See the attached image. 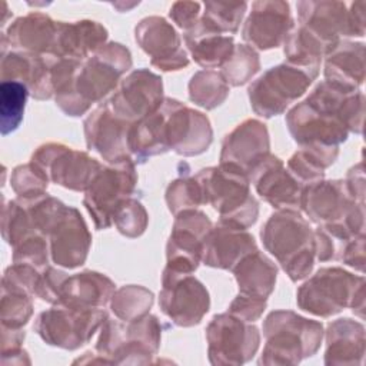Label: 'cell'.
<instances>
[{
  "instance_id": "25",
  "label": "cell",
  "mask_w": 366,
  "mask_h": 366,
  "mask_svg": "<svg viewBox=\"0 0 366 366\" xmlns=\"http://www.w3.org/2000/svg\"><path fill=\"white\" fill-rule=\"evenodd\" d=\"M56 23L50 16L40 11H30L17 17L1 33V51L17 50L34 54L51 53Z\"/></svg>"
},
{
  "instance_id": "21",
  "label": "cell",
  "mask_w": 366,
  "mask_h": 366,
  "mask_svg": "<svg viewBox=\"0 0 366 366\" xmlns=\"http://www.w3.org/2000/svg\"><path fill=\"white\" fill-rule=\"evenodd\" d=\"M53 263L74 269L86 262L92 234L77 209L66 206L47 236Z\"/></svg>"
},
{
  "instance_id": "17",
  "label": "cell",
  "mask_w": 366,
  "mask_h": 366,
  "mask_svg": "<svg viewBox=\"0 0 366 366\" xmlns=\"http://www.w3.org/2000/svg\"><path fill=\"white\" fill-rule=\"evenodd\" d=\"M212 227L210 219L200 210L190 209L177 213L166 246V267L193 273L202 262L203 243Z\"/></svg>"
},
{
  "instance_id": "43",
  "label": "cell",
  "mask_w": 366,
  "mask_h": 366,
  "mask_svg": "<svg viewBox=\"0 0 366 366\" xmlns=\"http://www.w3.org/2000/svg\"><path fill=\"white\" fill-rule=\"evenodd\" d=\"M199 1H176L169 10L170 19L184 31L192 29L200 19Z\"/></svg>"
},
{
  "instance_id": "6",
  "label": "cell",
  "mask_w": 366,
  "mask_h": 366,
  "mask_svg": "<svg viewBox=\"0 0 366 366\" xmlns=\"http://www.w3.org/2000/svg\"><path fill=\"white\" fill-rule=\"evenodd\" d=\"M346 180H319L303 187L300 209L313 223L340 237L363 234V203H356Z\"/></svg>"
},
{
  "instance_id": "45",
  "label": "cell",
  "mask_w": 366,
  "mask_h": 366,
  "mask_svg": "<svg viewBox=\"0 0 366 366\" xmlns=\"http://www.w3.org/2000/svg\"><path fill=\"white\" fill-rule=\"evenodd\" d=\"M1 363L3 365H23V363H30V359L27 357L26 350L21 347L1 352Z\"/></svg>"
},
{
  "instance_id": "32",
  "label": "cell",
  "mask_w": 366,
  "mask_h": 366,
  "mask_svg": "<svg viewBox=\"0 0 366 366\" xmlns=\"http://www.w3.org/2000/svg\"><path fill=\"white\" fill-rule=\"evenodd\" d=\"M232 272L242 295L266 300L274 289L277 267L259 249L246 254Z\"/></svg>"
},
{
  "instance_id": "11",
  "label": "cell",
  "mask_w": 366,
  "mask_h": 366,
  "mask_svg": "<svg viewBox=\"0 0 366 366\" xmlns=\"http://www.w3.org/2000/svg\"><path fill=\"white\" fill-rule=\"evenodd\" d=\"M137 183L134 163L124 160L102 166L84 190L83 204L93 217L96 229H107L113 223L116 209L132 197Z\"/></svg>"
},
{
  "instance_id": "35",
  "label": "cell",
  "mask_w": 366,
  "mask_h": 366,
  "mask_svg": "<svg viewBox=\"0 0 366 366\" xmlns=\"http://www.w3.org/2000/svg\"><path fill=\"white\" fill-rule=\"evenodd\" d=\"M29 90L19 81H1L0 84V130L7 136L19 129Z\"/></svg>"
},
{
  "instance_id": "14",
  "label": "cell",
  "mask_w": 366,
  "mask_h": 366,
  "mask_svg": "<svg viewBox=\"0 0 366 366\" xmlns=\"http://www.w3.org/2000/svg\"><path fill=\"white\" fill-rule=\"evenodd\" d=\"M163 100L162 77L147 69H137L119 81L103 104L114 116L133 124L156 112Z\"/></svg>"
},
{
  "instance_id": "13",
  "label": "cell",
  "mask_w": 366,
  "mask_h": 366,
  "mask_svg": "<svg viewBox=\"0 0 366 366\" xmlns=\"http://www.w3.org/2000/svg\"><path fill=\"white\" fill-rule=\"evenodd\" d=\"M162 312L177 326L199 325L209 312L210 297L204 285L192 273L174 272L164 267L159 293Z\"/></svg>"
},
{
  "instance_id": "4",
  "label": "cell",
  "mask_w": 366,
  "mask_h": 366,
  "mask_svg": "<svg viewBox=\"0 0 366 366\" xmlns=\"http://www.w3.org/2000/svg\"><path fill=\"white\" fill-rule=\"evenodd\" d=\"M194 179L203 193V204L219 212V223L247 229L256 223L259 203L250 193L247 174L233 166L219 164L202 169Z\"/></svg>"
},
{
  "instance_id": "12",
  "label": "cell",
  "mask_w": 366,
  "mask_h": 366,
  "mask_svg": "<svg viewBox=\"0 0 366 366\" xmlns=\"http://www.w3.org/2000/svg\"><path fill=\"white\" fill-rule=\"evenodd\" d=\"M206 340L212 365H242L254 356L260 333L252 322L227 312L213 316L206 327Z\"/></svg>"
},
{
  "instance_id": "28",
  "label": "cell",
  "mask_w": 366,
  "mask_h": 366,
  "mask_svg": "<svg viewBox=\"0 0 366 366\" xmlns=\"http://www.w3.org/2000/svg\"><path fill=\"white\" fill-rule=\"evenodd\" d=\"M113 292L114 283L106 274L84 270L67 276L61 285L57 303L73 307L103 309L110 302Z\"/></svg>"
},
{
  "instance_id": "19",
  "label": "cell",
  "mask_w": 366,
  "mask_h": 366,
  "mask_svg": "<svg viewBox=\"0 0 366 366\" xmlns=\"http://www.w3.org/2000/svg\"><path fill=\"white\" fill-rule=\"evenodd\" d=\"M247 177L257 194L272 207L279 210L300 209L303 186L290 174L279 157L270 153L266 154L250 169Z\"/></svg>"
},
{
  "instance_id": "10",
  "label": "cell",
  "mask_w": 366,
  "mask_h": 366,
  "mask_svg": "<svg viewBox=\"0 0 366 366\" xmlns=\"http://www.w3.org/2000/svg\"><path fill=\"white\" fill-rule=\"evenodd\" d=\"M106 319L104 309L57 303L37 316L34 330L47 345L74 350L86 345Z\"/></svg>"
},
{
  "instance_id": "31",
  "label": "cell",
  "mask_w": 366,
  "mask_h": 366,
  "mask_svg": "<svg viewBox=\"0 0 366 366\" xmlns=\"http://www.w3.org/2000/svg\"><path fill=\"white\" fill-rule=\"evenodd\" d=\"M183 37L193 60L204 69L222 67L234 49L232 36L209 29L200 19L192 29L184 31Z\"/></svg>"
},
{
  "instance_id": "39",
  "label": "cell",
  "mask_w": 366,
  "mask_h": 366,
  "mask_svg": "<svg viewBox=\"0 0 366 366\" xmlns=\"http://www.w3.org/2000/svg\"><path fill=\"white\" fill-rule=\"evenodd\" d=\"M166 203L176 216L183 210L196 209L203 204V193L194 177H179L173 180L166 190Z\"/></svg>"
},
{
  "instance_id": "22",
  "label": "cell",
  "mask_w": 366,
  "mask_h": 366,
  "mask_svg": "<svg viewBox=\"0 0 366 366\" xmlns=\"http://www.w3.org/2000/svg\"><path fill=\"white\" fill-rule=\"evenodd\" d=\"M130 127L132 123L119 119L104 104H100L84 120L86 144L109 163L132 160L129 152Z\"/></svg>"
},
{
  "instance_id": "29",
  "label": "cell",
  "mask_w": 366,
  "mask_h": 366,
  "mask_svg": "<svg viewBox=\"0 0 366 366\" xmlns=\"http://www.w3.org/2000/svg\"><path fill=\"white\" fill-rule=\"evenodd\" d=\"M325 80L343 89L356 90L365 79L363 43L339 41L326 56Z\"/></svg>"
},
{
  "instance_id": "24",
  "label": "cell",
  "mask_w": 366,
  "mask_h": 366,
  "mask_svg": "<svg viewBox=\"0 0 366 366\" xmlns=\"http://www.w3.org/2000/svg\"><path fill=\"white\" fill-rule=\"evenodd\" d=\"M299 26L309 30L330 50L340 41L339 37L353 36L349 11L342 1H299Z\"/></svg>"
},
{
  "instance_id": "26",
  "label": "cell",
  "mask_w": 366,
  "mask_h": 366,
  "mask_svg": "<svg viewBox=\"0 0 366 366\" xmlns=\"http://www.w3.org/2000/svg\"><path fill=\"white\" fill-rule=\"evenodd\" d=\"M257 249L254 237L246 229L216 224L203 243L202 262L206 266L232 270L246 254Z\"/></svg>"
},
{
  "instance_id": "20",
  "label": "cell",
  "mask_w": 366,
  "mask_h": 366,
  "mask_svg": "<svg viewBox=\"0 0 366 366\" xmlns=\"http://www.w3.org/2000/svg\"><path fill=\"white\" fill-rule=\"evenodd\" d=\"M293 27L289 3L279 0L253 1L242 30V37L252 49L269 50L283 44Z\"/></svg>"
},
{
  "instance_id": "44",
  "label": "cell",
  "mask_w": 366,
  "mask_h": 366,
  "mask_svg": "<svg viewBox=\"0 0 366 366\" xmlns=\"http://www.w3.org/2000/svg\"><path fill=\"white\" fill-rule=\"evenodd\" d=\"M24 340V330L1 326V352L19 349Z\"/></svg>"
},
{
  "instance_id": "37",
  "label": "cell",
  "mask_w": 366,
  "mask_h": 366,
  "mask_svg": "<svg viewBox=\"0 0 366 366\" xmlns=\"http://www.w3.org/2000/svg\"><path fill=\"white\" fill-rule=\"evenodd\" d=\"M247 3H223V1H206L204 11L200 20L209 29L217 33H236L240 21L246 13Z\"/></svg>"
},
{
  "instance_id": "16",
  "label": "cell",
  "mask_w": 366,
  "mask_h": 366,
  "mask_svg": "<svg viewBox=\"0 0 366 366\" xmlns=\"http://www.w3.org/2000/svg\"><path fill=\"white\" fill-rule=\"evenodd\" d=\"M286 124L299 146H337L347 139V127L337 113L306 97L286 114Z\"/></svg>"
},
{
  "instance_id": "42",
  "label": "cell",
  "mask_w": 366,
  "mask_h": 366,
  "mask_svg": "<svg viewBox=\"0 0 366 366\" xmlns=\"http://www.w3.org/2000/svg\"><path fill=\"white\" fill-rule=\"evenodd\" d=\"M264 309H266V300L239 293L230 303L227 312L242 320L254 322L262 316Z\"/></svg>"
},
{
  "instance_id": "18",
  "label": "cell",
  "mask_w": 366,
  "mask_h": 366,
  "mask_svg": "<svg viewBox=\"0 0 366 366\" xmlns=\"http://www.w3.org/2000/svg\"><path fill=\"white\" fill-rule=\"evenodd\" d=\"M134 39L140 49L150 56L152 66L163 71H174L189 64L186 50L173 26L163 17L150 16L139 21Z\"/></svg>"
},
{
  "instance_id": "3",
  "label": "cell",
  "mask_w": 366,
  "mask_h": 366,
  "mask_svg": "<svg viewBox=\"0 0 366 366\" xmlns=\"http://www.w3.org/2000/svg\"><path fill=\"white\" fill-rule=\"evenodd\" d=\"M264 249L276 257L292 282L310 274L315 259V232L297 210H279L260 230Z\"/></svg>"
},
{
  "instance_id": "33",
  "label": "cell",
  "mask_w": 366,
  "mask_h": 366,
  "mask_svg": "<svg viewBox=\"0 0 366 366\" xmlns=\"http://www.w3.org/2000/svg\"><path fill=\"white\" fill-rule=\"evenodd\" d=\"M153 293L136 285H129L113 292L110 309L114 316L123 322H130L146 316L153 305Z\"/></svg>"
},
{
  "instance_id": "1",
  "label": "cell",
  "mask_w": 366,
  "mask_h": 366,
  "mask_svg": "<svg viewBox=\"0 0 366 366\" xmlns=\"http://www.w3.org/2000/svg\"><path fill=\"white\" fill-rule=\"evenodd\" d=\"M137 136L150 157L169 150L197 156L209 149L213 130L203 113L174 99H164L156 112L137 123Z\"/></svg>"
},
{
  "instance_id": "15",
  "label": "cell",
  "mask_w": 366,
  "mask_h": 366,
  "mask_svg": "<svg viewBox=\"0 0 366 366\" xmlns=\"http://www.w3.org/2000/svg\"><path fill=\"white\" fill-rule=\"evenodd\" d=\"M31 162L43 169L49 180L76 192L86 190L103 166L87 153L61 143H46L37 147Z\"/></svg>"
},
{
  "instance_id": "2",
  "label": "cell",
  "mask_w": 366,
  "mask_h": 366,
  "mask_svg": "<svg viewBox=\"0 0 366 366\" xmlns=\"http://www.w3.org/2000/svg\"><path fill=\"white\" fill-rule=\"evenodd\" d=\"M132 67V54L120 43H107L80 61L70 83L54 96L67 116H81L93 103L100 102Z\"/></svg>"
},
{
  "instance_id": "5",
  "label": "cell",
  "mask_w": 366,
  "mask_h": 366,
  "mask_svg": "<svg viewBox=\"0 0 366 366\" xmlns=\"http://www.w3.org/2000/svg\"><path fill=\"white\" fill-rule=\"evenodd\" d=\"M263 335L266 345L259 363L297 365L317 352L323 326L292 310H274L263 322Z\"/></svg>"
},
{
  "instance_id": "30",
  "label": "cell",
  "mask_w": 366,
  "mask_h": 366,
  "mask_svg": "<svg viewBox=\"0 0 366 366\" xmlns=\"http://www.w3.org/2000/svg\"><path fill=\"white\" fill-rule=\"evenodd\" d=\"M326 343V365L360 363L365 353V329L352 319H337L327 327Z\"/></svg>"
},
{
  "instance_id": "8",
  "label": "cell",
  "mask_w": 366,
  "mask_h": 366,
  "mask_svg": "<svg viewBox=\"0 0 366 366\" xmlns=\"http://www.w3.org/2000/svg\"><path fill=\"white\" fill-rule=\"evenodd\" d=\"M162 327L156 316L123 322L106 319L96 350L106 363H150L160 345Z\"/></svg>"
},
{
  "instance_id": "40",
  "label": "cell",
  "mask_w": 366,
  "mask_h": 366,
  "mask_svg": "<svg viewBox=\"0 0 366 366\" xmlns=\"http://www.w3.org/2000/svg\"><path fill=\"white\" fill-rule=\"evenodd\" d=\"M49 177L31 160L13 169L10 176V186L19 197H34L46 193Z\"/></svg>"
},
{
  "instance_id": "41",
  "label": "cell",
  "mask_w": 366,
  "mask_h": 366,
  "mask_svg": "<svg viewBox=\"0 0 366 366\" xmlns=\"http://www.w3.org/2000/svg\"><path fill=\"white\" fill-rule=\"evenodd\" d=\"M147 222L149 216L146 209L139 200L133 197L126 199L113 214L114 226L123 236L127 237L140 236L146 230Z\"/></svg>"
},
{
  "instance_id": "34",
  "label": "cell",
  "mask_w": 366,
  "mask_h": 366,
  "mask_svg": "<svg viewBox=\"0 0 366 366\" xmlns=\"http://www.w3.org/2000/svg\"><path fill=\"white\" fill-rule=\"evenodd\" d=\"M229 94V84L220 73L200 70L189 81V99L207 110L220 106Z\"/></svg>"
},
{
  "instance_id": "27",
  "label": "cell",
  "mask_w": 366,
  "mask_h": 366,
  "mask_svg": "<svg viewBox=\"0 0 366 366\" xmlns=\"http://www.w3.org/2000/svg\"><path fill=\"white\" fill-rule=\"evenodd\" d=\"M106 40L107 30L97 21H57L51 54L83 61L104 46Z\"/></svg>"
},
{
  "instance_id": "36",
  "label": "cell",
  "mask_w": 366,
  "mask_h": 366,
  "mask_svg": "<svg viewBox=\"0 0 366 366\" xmlns=\"http://www.w3.org/2000/svg\"><path fill=\"white\" fill-rule=\"evenodd\" d=\"M260 69L259 54L246 44H234L233 53L222 66V77L229 86L246 84Z\"/></svg>"
},
{
  "instance_id": "38",
  "label": "cell",
  "mask_w": 366,
  "mask_h": 366,
  "mask_svg": "<svg viewBox=\"0 0 366 366\" xmlns=\"http://www.w3.org/2000/svg\"><path fill=\"white\" fill-rule=\"evenodd\" d=\"M27 292L1 286L0 319L1 326L21 329L33 315V302Z\"/></svg>"
},
{
  "instance_id": "23",
  "label": "cell",
  "mask_w": 366,
  "mask_h": 366,
  "mask_svg": "<svg viewBox=\"0 0 366 366\" xmlns=\"http://www.w3.org/2000/svg\"><path fill=\"white\" fill-rule=\"evenodd\" d=\"M270 140L266 124L256 119H247L237 124L223 140L220 164H229L243 170L250 169L269 154Z\"/></svg>"
},
{
  "instance_id": "9",
  "label": "cell",
  "mask_w": 366,
  "mask_h": 366,
  "mask_svg": "<svg viewBox=\"0 0 366 366\" xmlns=\"http://www.w3.org/2000/svg\"><path fill=\"white\" fill-rule=\"evenodd\" d=\"M317 73L287 61L270 67L249 86L253 112L266 119L282 114L307 90Z\"/></svg>"
},
{
  "instance_id": "7",
  "label": "cell",
  "mask_w": 366,
  "mask_h": 366,
  "mask_svg": "<svg viewBox=\"0 0 366 366\" xmlns=\"http://www.w3.org/2000/svg\"><path fill=\"white\" fill-rule=\"evenodd\" d=\"M363 276H355L340 267L319 269L296 293L297 306L315 316L329 317L350 306L363 317Z\"/></svg>"
}]
</instances>
